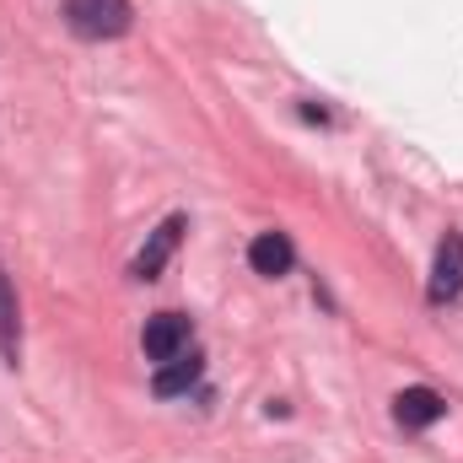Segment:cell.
<instances>
[{
    "instance_id": "277c9868",
    "label": "cell",
    "mask_w": 463,
    "mask_h": 463,
    "mask_svg": "<svg viewBox=\"0 0 463 463\" xmlns=\"http://www.w3.org/2000/svg\"><path fill=\"white\" fill-rule=\"evenodd\" d=\"M426 297H431L437 307L453 302V297H463V232H448V237L437 242V264H431Z\"/></svg>"
},
{
    "instance_id": "3957f363",
    "label": "cell",
    "mask_w": 463,
    "mask_h": 463,
    "mask_svg": "<svg viewBox=\"0 0 463 463\" xmlns=\"http://www.w3.org/2000/svg\"><path fill=\"white\" fill-rule=\"evenodd\" d=\"M184 232H189V216H167L162 227L146 237V248L135 253V264H129V275L135 280H156L162 269H167V259L178 253V242H184Z\"/></svg>"
},
{
    "instance_id": "ba28073f",
    "label": "cell",
    "mask_w": 463,
    "mask_h": 463,
    "mask_svg": "<svg viewBox=\"0 0 463 463\" xmlns=\"http://www.w3.org/2000/svg\"><path fill=\"white\" fill-rule=\"evenodd\" d=\"M0 355L16 366L22 361V307H16V286L0 269Z\"/></svg>"
},
{
    "instance_id": "7a4b0ae2",
    "label": "cell",
    "mask_w": 463,
    "mask_h": 463,
    "mask_svg": "<svg viewBox=\"0 0 463 463\" xmlns=\"http://www.w3.org/2000/svg\"><path fill=\"white\" fill-rule=\"evenodd\" d=\"M194 340V324H189V313H156V318H146V329H140V350H146V361H173V355H184Z\"/></svg>"
},
{
    "instance_id": "52a82bcc",
    "label": "cell",
    "mask_w": 463,
    "mask_h": 463,
    "mask_svg": "<svg viewBox=\"0 0 463 463\" xmlns=\"http://www.w3.org/2000/svg\"><path fill=\"white\" fill-rule=\"evenodd\" d=\"M200 372H205V361L184 350V355H173V361H162V366H156L151 393H156V399H178V393H189V388L200 383Z\"/></svg>"
},
{
    "instance_id": "8992f818",
    "label": "cell",
    "mask_w": 463,
    "mask_h": 463,
    "mask_svg": "<svg viewBox=\"0 0 463 463\" xmlns=\"http://www.w3.org/2000/svg\"><path fill=\"white\" fill-rule=\"evenodd\" d=\"M248 264H253V275L280 280V275H291L297 248H291V237H286V232H259V237L248 242Z\"/></svg>"
},
{
    "instance_id": "5b68a950",
    "label": "cell",
    "mask_w": 463,
    "mask_h": 463,
    "mask_svg": "<svg viewBox=\"0 0 463 463\" xmlns=\"http://www.w3.org/2000/svg\"><path fill=\"white\" fill-rule=\"evenodd\" d=\"M448 415V399L437 393V388H404L399 399H393V420L404 426V431H426V426H437Z\"/></svg>"
},
{
    "instance_id": "6da1fadb",
    "label": "cell",
    "mask_w": 463,
    "mask_h": 463,
    "mask_svg": "<svg viewBox=\"0 0 463 463\" xmlns=\"http://www.w3.org/2000/svg\"><path fill=\"white\" fill-rule=\"evenodd\" d=\"M60 16L87 43H109V38H124L135 27V5L129 0H65Z\"/></svg>"
}]
</instances>
